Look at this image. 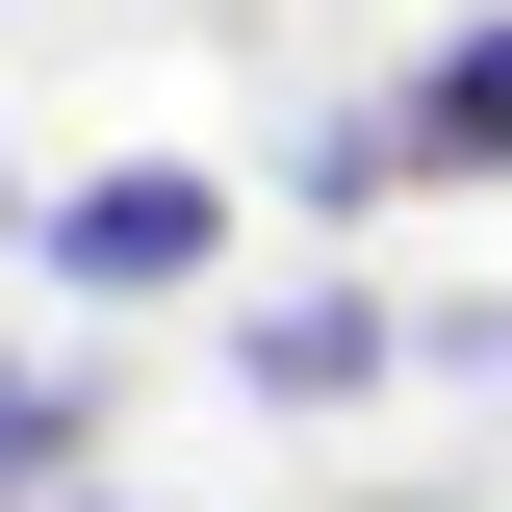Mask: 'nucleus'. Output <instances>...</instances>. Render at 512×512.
Instances as JSON below:
<instances>
[{"label": "nucleus", "instance_id": "f257e3e1", "mask_svg": "<svg viewBox=\"0 0 512 512\" xmlns=\"http://www.w3.org/2000/svg\"><path fill=\"white\" fill-rule=\"evenodd\" d=\"M26 256H52V282H103V308H154V282H205V256H231V180H205V154H103V180L26 205Z\"/></svg>", "mask_w": 512, "mask_h": 512}, {"label": "nucleus", "instance_id": "f03ea898", "mask_svg": "<svg viewBox=\"0 0 512 512\" xmlns=\"http://www.w3.org/2000/svg\"><path fill=\"white\" fill-rule=\"evenodd\" d=\"M359 359H384V308H359V282H308V308H256V333H231V384H256V410H333Z\"/></svg>", "mask_w": 512, "mask_h": 512}, {"label": "nucleus", "instance_id": "7ed1b4c3", "mask_svg": "<svg viewBox=\"0 0 512 512\" xmlns=\"http://www.w3.org/2000/svg\"><path fill=\"white\" fill-rule=\"evenodd\" d=\"M410 128H436V180H512V26H461V52L410 77Z\"/></svg>", "mask_w": 512, "mask_h": 512}, {"label": "nucleus", "instance_id": "20e7f679", "mask_svg": "<svg viewBox=\"0 0 512 512\" xmlns=\"http://www.w3.org/2000/svg\"><path fill=\"white\" fill-rule=\"evenodd\" d=\"M52 461H77V384H52V359H0V512H52Z\"/></svg>", "mask_w": 512, "mask_h": 512}, {"label": "nucleus", "instance_id": "39448f33", "mask_svg": "<svg viewBox=\"0 0 512 512\" xmlns=\"http://www.w3.org/2000/svg\"><path fill=\"white\" fill-rule=\"evenodd\" d=\"M0 231H26V205H0Z\"/></svg>", "mask_w": 512, "mask_h": 512}]
</instances>
